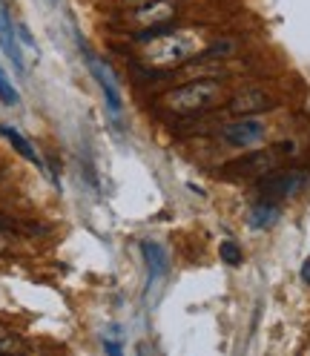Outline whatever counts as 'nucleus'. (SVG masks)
Masks as SVG:
<instances>
[{"label":"nucleus","mask_w":310,"mask_h":356,"mask_svg":"<svg viewBox=\"0 0 310 356\" xmlns=\"http://www.w3.org/2000/svg\"><path fill=\"white\" fill-rule=\"evenodd\" d=\"M210 47L204 32L198 29H161L158 38H152V47L147 49V63L155 66H172V63H184V60H202L204 49Z\"/></svg>","instance_id":"f257e3e1"},{"label":"nucleus","mask_w":310,"mask_h":356,"mask_svg":"<svg viewBox=\"0 0 310 356\" xmlns=\"http://www.w3.org/2000/svg\"><path fill=\"white\" fill-rule=\"evenodd\" d=\"M221 101H225V83L215 78L190 81L161 98L164 109H170L175 115H202V113L215 109Z\"/></svg>","instance_id":"f03ea898"},{"label":"nucleus","mask_w":310,"mask_h":356,"mask_svg":"<svg viewBox=\"0 0 310 356\" xmlns=\"http://www.w3.org/2000/svg\"><path fill=\"white\" fill-rule=\"evenodd\" d=\"M83 63H86V70H90L92 81L101 86L104 101H106V113L113 115L115 121H121V115H124V98H121V86L115 81V72L109 70V63H104L95 52H90L86 47H83Z\"/></svg>","instance_id":"7ed1b4c3"},{"label":"nucleus","mask_w":310,"mask_h":356,"mask_svg":"<svg viewBox=\"0 0 310 356\" xmlns=\"http://www.w3.org/2000/svg\"><path fill=\"white\" fill-rule=\"evenodd\" d=\"M268 136V124L256 115H236L230 124L221 127V141L236 149H250L264 141Z\"/></svg>","instance_id":"20e7f679"},{"label":"nucleus","mask_w":310,"mask_h":356,"mask_svg":"<svg viewBox=\"0 0 310 356\" xmlns=\"http://www.w3.org/2000/svg\"><path fill=\"white\" fill-rule=\"evenodd\" d=\"M307 184V172L304 170H282V172H268L261 175L259 181V195L268 198V202H282V198H291V195H299Z\"/></svg>","instance_id":"39448f33"},{"label":"nucleus","mask_w":310,"mask_h":356,"mask_svg":"<svg viewBox=\"0 0 310 356\" xmlns=\"http://www.w3.org/2000/svg\"><path fill=\"white\" fill-rule=\"evenodd\" d=\"M279 159H282L279 149H253V152L245 155V159L227 164V172H233V175H259L261 178V175L276 170Z\"/></svg>","instance_id":"423d86ee"},{"label":"nucleus","mask_w":310,"mask_h":356,"mask_svg":"<svg viewBox=\"0 0 310 356\" xmlns=\"http://www.w3.org/2000/svg\"><path fill=\"white\" fill-rule=\"evenodd\" d=\"M0 49L6 52V58L12 60V66L17 70V75L26 72V63H24V52L17 47V29L9 17V9L3 6V0H0Z\"/></svg>","instance_id":"0eeeda50"},{"label":"nucleus","mask_w":310,"mask_h":356,"mask_svg":"<svg viewBox=\"0 0 310 356\" xmlns=\"http://www.w3.org/2000/svg\"><path fill=\"white\" fill-rule=\"evenodd\" d=\"M270 106H273V98L264 92V89L250 86V89H241L238 95H233L227 101V113H233V115H256V113H261V109H270Z\"/></svg>","instance_id":"6e6552de"},{"label":"nucleus","mask_w":310,"mask_h":356,"mask_svg":"<svg viewBox=\"0 0 310 356\" xmlns=\"http://www.w3.org/2000/svg\"><path fill=\"white\" fill-rule=\"evenodd\" d=\"M141 253L147 261V293L155 287V282H161L167 276V250L158 241H141Z\"/></svg>","instance_id":"1a4fd4ad"},{"label":"nucleus","mask_w":310,"mask_h":356,"mask_svg":"<svg viewBox=\"0 0 310 356\" xmlns=\"http://www.w3.org/2000/svg\"><path fill=\"white\" fill-rule=\"evenodd\" d=\"M279 216H282V210H279L276 202L259 198V202L253 204V210H250V216H247V225H250L253 230H270L276 221H279Z\"/></svg>","instance_id":"9d476101"},{"label":"nucleus","mask_w":310,"mask_h":356,"mask_svg":"<svg viewBox=\"0 0 310 356\" xmlns=\"http://www.w3.org/2000/svg\"><path fill=\"white\" fill-rule=\"evenodd\" d=\"M0 136H3L15 149H17V155H24V159L29 161V164H35V167H40L43 170V161H40V155L35 152V147L24 138V136H20V132L15 129V127H9V124H0Z\"/></svg>","instance_id":"9b49d317"},{"label":"nucleus","mask_w":310,"mask_h":356,"mask_svg":"<svg viewBox=\"0 0 310 356\" xmlns=\"http://www.w3.org/2000/svg\"><path fill=\"white\" fill-rule=\"evenodd\" d=\"M218 256H221V261L230 264V267H238L241 261H245V253H241L238 241H233V238H225L218 244Z\"/></svg>","instance_id":"f8f14e48"},{"label":"nucleus","mask_w":310,"mask_h":356,"mask_svg":"<svg viewBox=\"0 0 310 356\" xmlns=\"http://www.w3.org/2000/svg\"><path fill=\"white\" fill-rule=\"evenodd\" d=\"M0 101H3L6 106H15V104H20V95H17V89L12 86V81H9V75L0 70Z\"/></svg>","instance_id":"ddd939ff"},{"label":"nucleus","mask_w":310,"mask_h":356,"mask_svg":"<svg viewBox=\"0 0 310 356\" xmlns=\"http://www.w3.org/2000/svg\"><path fill=\"white\" fill-rule=\"evenodd\" d=\"M17 35H20V40H24V43H26V47H32V49H35V38L29 35V29H26L24 24H20V26H17Z\"/></svg>","instance_id":"4468645a"},{"label":"nucleus","mask_w":310,"mask_h":356,"mask_svg":"<svg viewBox=\"0 0 310 356\" xmlns=\"http://www.w3.org/2000/svg\"><path fill=\"white\" fill-rule=\"evenodd\" d=\"M104 350H106V353H113V356H118V353H121V345H118V342H109V339H106V342H104Z\"/></svg>","instance_id":"2eb2a0df"},{"label":"nucleus","mask_w":310,"mask_h":356,"mask_svg":"<svg viewBox=\"0 0 310 356\" xmlns=\"http://www.w3.org/2000/svg\"><path fill=\"white\" fill-rule=\"evenodd\" d=\"M302 282L310 284V259H304V264H302Z\"/></svg>","instance_id":"dca6fc26"},{"label":"nucleus","mask_w":310,"mask_h":356,"mask_svg":"<svg viewBox=\"0 0 310 356\" xmlns=\"http://www.w3.org/2000/svg\"><path fill=\"white\" fill-rule=\"evenodd\" d=\"M127 6H141V3H147V0H124Z\"/></svg>","instance_id":"f3484780"},{"label":"nucleus","mask_w":310,"mask_h":356,"mask_svg":"<svg viewBox=\"0 0 310 356\" xmlns=\"http://www.w3.org/2000/svg\"><path fill=\"white\" fill-rule=\"evenodd\" d=\"M49 3H58V0H49Z\"/></svg>","instance_id":"a211bd4d"}]
</instances>
